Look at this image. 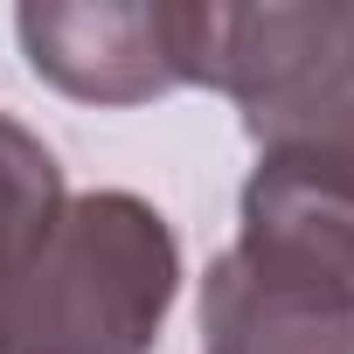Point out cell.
<instances>
[{
  "label": "cell",
  "mask_w": 354,
  "mask_h": 354,
  "mask_svg": "<svg viewBox=\"0 0 354 354\" xmlns=\"http://www.w3.org/2000/svg\"><path fill=\"white\" fill-rule=\"evenodd\" d=\"M216 91L243 111L257 167L354 195V0L223 8Z\"/></svg>",
  "instance_id": "obj_2"
},
{
  "label": "cell",
  "mask_w": 354,
  "mask_h": 354,
  "mask_svg": "<svg viewBox=\"0 0 354 354\" xmlns=\"http://www.w3.org/2000/svg\"><path fill=\"white\" fill-rule=\"evenodd\" d=\"M202 354H354V306L230 243L202 278Z\"/></svg>",
  "instance_id": "obj_4"
},
{
  "label": "cell",
  "mask_w": 354,
  "mask_h": 354,
  "mask_svg": "<svg viewBox=\"0 0 354 354\" xmlns=\"http://www.w3.org/2000/svg\"><path fill=\"white\" fill-rule=\"evenodd\" d=\"M63 202H70V188H63L56 153L21 118L0 111V278L49 236V223L63 216Z\"/></svg>",
  "instance_id": "obj_6"
},
{
  "label": "cell",
  "mask_w": 354,
  "mask_h": 354,
  "mask_svg": "<svg viewBox=\"0 0 354 354\" xmlns=\"http://www.w3.org/2000/svg\"><path fill=\"white\" fill-rule=\"evenodd\" d=\"M181 299V243L146 195H70L0 278V354H153Z\"/></svg>",
  "instance_id": "obj_1"
},
{
  "label": "cell",
  "mask_w": 354,
  "mask_h": 354,
  "mask_svg": "<svg viewBox=\"0 0 354 354\" xmlns=\"http://www.w3.org/2000/svg\"><path fill=\"white\" fill-rule=\"evenodd\" d=\"M236 250L299 271L354 306V195L257 167L236 202Z\"/></svg>",
  "instance_id": "obj_5"
},
{
  "label": "cell",
  "mask_w": 354,
  "mask_h": 354,
  "mask_svg": "<svg viewBox=\"0 0 354 354\" xmlns=\"http://www.w3.org/2000/svg\"><path fill=\"white\" fill-rule=\"evenodd\" d=\"M28 70L77 104H153L209 84L223 56V8L181 0H28L15 15Z\"/></svg>",
  "instance_id": "obj_3"
}]
</instances>
